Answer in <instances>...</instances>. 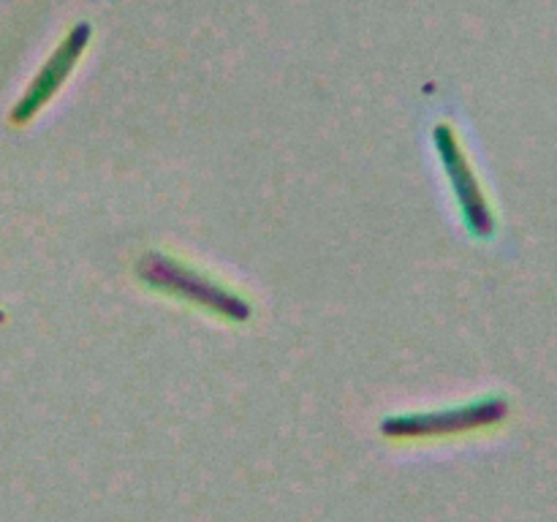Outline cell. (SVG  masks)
Wrapping results in <instances>:
<instances>
[{
	"instance_id": "2",
	"label": "cell",
	"mask_w": 557,
	"mask_h": 522,
	"mask_svg": "<svg viewBox=\"0 0 557 522\" xmlns=\"http://www.w3.org/2000/svg\"><path fill=\"white\" fill-rule=\"evenodd\" d=\"M433 141L468 228H471L476 237H490V234H493V217H490L487 199H484L482 188H479L476 174H473L471 163H468V156L466 150H462L460 139H457L455 128L446 123H438L435 125Z\"/></svg>"
},
{
	"instance_id": "1",
	"label": "cell",
	"mask_w": 557,
	"mask_h": 522,
	"mask_svg": "<svg viewBox=\"0 0 557 522\" xmlns=\"http://www.w3.org/2000/svg\"><path fill=\"white\" fill-rule=\"evenodd\" d=\"M136 275H139L145 286L156 288V291L166 294V297L180 299L185 304H194V308L218 315V319L234 321V324H243L253 313L243 294L223 286L212 275L174 259V256L145 253L139 264H136Z\"/></svg>"
},
{
	"instance_id": "3",
	"label": "cell",
	"mask_w": 557,
	"mask_h": 522,
	"mask_svg": "<svg viewBox=\"0 0 557 522\" xmlns=\"http://www.w3.org/2000/svg\"><path fill=\"white\" fill-rule=\"evenodd\" d=\"M87 41H90V27L87 25H76L71 27L69 36L60 41V47L49 54L47 63L41 65L33 82L27 85L25 96L16 101L14 112H11V123L14 125H25L27 120L36 117L44 107L54 98V92L65 85V79L71 76L74 65L79 63V58L85 54Z\"/></svg>"
}]
</instances>
